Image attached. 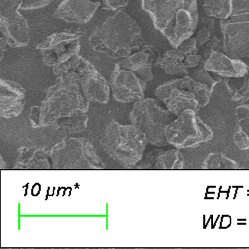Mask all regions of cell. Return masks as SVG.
I'll list each match as a JSON object with an SVG mask.
<instances>
[{
  "label": "cell",
  "mask_w": 249,
  "mask_h": 249,
  "mask_svg": "<svg viewBox=\"0 0 249 249\" xmlns=\"http://www.w3.org/2000/svg\"><path fill=\"white\" fill-rule=\"evenodd\" d=\"M141 7L152 18L172 47L192 37L198 23L196 0H140Z\"/></svg>",
  "instance_id": "6da1fadb"
},
{
  "label": "cell",
  "mask_w": 249,
  "mask_h": 249,
  "mask_svg": "<svg viewBox=\"0 0 249 249\" xmlns=\"http://www.w3.org/2000/svg\"><path fill=\"white\" fill-rule=\"evenodd\" d=\"M89 101L83 94L76 82L65 77H56V82L46 89V96L40 106L30 111L33 127L57 124L76 115L88 111Z\"/></svg>",
  "instance_id": "7a4b0ae2"
},
{
  "label": "cell",
  "mask_w": 249,
  "mask_h": 249,
  "mask_svg": "<svg viewBox=\"0 0 249 249\" xmlns=\"http://www.w3.org/2000/svg\"><path fill=\"white\" fill-rule=\"evenodd\" d=\"M143 37L137 22L117 11L97 26L89 37L91 48L113 59H123L141 48Z\"/></svg>",
  "instance_id": "3957f363"
},
{
  "label": "cell",
  "mask_w": 249,
  "mask_h": 249,
  "mask_svg": "<svg viewBox=\"0 0 249 249\" xmlns=\"http://www.w3.org/2000/svg\"><path fill=\"white\" fill-rule=\"evenodd\" d=\"M148 140L134 124H121L115 120L106 125L100 147L119 164L131 167L142 159Z\"/></svg>",
  "instance_id": "277c9868"
},
{
  "label": "cell",
  "mask_w": 249,
  "mask_h": 249,
  "mask_svg": "<svg viewBox=\"0 0 249 249\" xmlns=\"http://www.w3.org/2000/svg\"><path fill=\"white\" fill-rule=\"evenodd\" d=\"M211 92L208 85L185 76L160 85L155 94L165 104L166 109L178 116L188 109L198 112L209 102Z\"/></svg>",
  "instance_id": "5b68a950"
},
{
  "label": "cell",
  "mask_w": 249,
  "mask_h": 249,
  "mask_svg": "<svg viewBox=\"0 0 249 249\" xmlns=\"http://www.w3.org/2000/svg\"><path fill=\"white\" fill-rule=\"evenodd\" d=\"M53 73L56 77H65L76 82L89 102L105 104L110 99L109 83L90 62L79 54L53 67Z\"/></svg>",
  "instance_id": "8992f818"
},
{
  "label": "cell",
  "mask_w": 249,
  "mask_h": 249,
  "mask_svg": "<svg viewBox=\"0 0 249 249\" xmlns=\"http://www.w3.org/2000/svg\"><path fill=\"white\" fill-rule=\"evenodd\" d=\"M52 169L100 170L105 164L93 144L84 137H68L55 144L50 151Z\"/></svg>",
  "instance_id": "52a82bcc"
},
{
  "label": "cell",
  "mask_w": 249,
  "mask_h": 249,
  "mask_svg": "<svg viewBox=\"0 0 249 249\" xmlns=\"http://www.w3.org/2000/svg\"><path fill=\"white\" fill-rule=\"evenodd\" d=\"M173 115L153 98L136 101L130 112V121L146 136L148 143L155 146L168 145L165 130L173 121Z\"/></svg>",
  "instance_id": "ba28073f"
},
{
  "label": "cell",
  "mask_w": 249,
  "mask_h": 249,
  "mask_svg": "<svg viewBox=\"0 0 249 249\" xmlns=\"http://www.w3.org/2000/svg\"><path fill=\"white\" fill-rule=\"evenodd\" d=\"M168 144L177 149L196 147L213 138L212 129L192 109L183 111L166 127Z\"/></svg>",
  "instance_id": "9c48e42d"
},
{
  "label": "cell",
  "mask_w": 249,
  "mask_h": 249,
  "mask_svg": "<svg viewBox=\"0 0 249 249\" xmlns=\"http://www.w3.org/2000/svg\"><path fill=\"white\" fill-rule=\"evenodd\" d=\"M223 51L231 58L249 57V6L234 10L231 15L221 19Z\"/></svg>",
  "instance_id": "30bf717a"
},
{
  "label": "cell",
  "mask_w": 249,
  "mask_h": 249,
  "mask_svg": "<svg viewBox=\"0 0 249 249\" xmlns=\"http://www.w3.org/2000/svg\"><path fill=\"white\" fill-rule=\"evenodd\" d=\"M81 36L82 33L74 31L55 32L38 44L36 49L41 52L43 62L53 68L79 54Z\"/></svg>",
  "instance_id": "8fae6325"
},
{
  "label": "cell",
  "mask_w": 249,
  "mask_h": 249,
  "mask_svg": "<svg viewBox=\"0 0 249 249\" xmlns=\"http://www.w3.org/2000/svg\"><path fill=\"white\" fill-rule=\"evenodd\" d=\"M110 87L113 97L119 102H136L145 95L147 82L133 71L115 64L110 78Z\"/></svg>",
  "instance_id": "7c38bea8"
},
{
  "label": "cell",
  "mask_w": 249,
  "mask_h": 249,
  "mask_svg": "<svg viewBox=\"0 0 249 249\" xmlns=\"http://www.w3.org/2000/svg\"><path fill=\"white\" fill-rule=\"evenodd\" d=\"M197 47L196 39L191 37L178 47L165 51L156 59L155 63L168 75H188L189 68L186 65V58L191 53H198Z\"/></svg>",
  "instance_id": "4fadbf2b"
},
{
  "label": "cell",
  "mask_w": 249,
  "mask_h": 249,
  "mask_svg": "<svg viewBox=\"0 0 249 249\" xmlns=\"http://www.w3.org/2000/svg\"><path fill=\"white\" fill-rule=\"evenodd\" d=\"M0 32L13 48L25 47L29 42L27 21L18 11L0 15Z\"/></svg>",
  "instance_id": "5bb4252c"
},
{
  "label": "cell",
  "mask_w": 249,
  "mask_h": 249,
  "mask_svg": "<svg viewBox=\"0 0 249 249\" xmlns=\"http://www.w3.org/2000/svg\"><path fill=\"white\" fill-rule=\"evenodd\" d=\"M25 105V89L18 83L0 80V115L4 118L18 117Z\"/></svg>",
  "instance_id": "9a60e30c"
},
{
  "label": "cell",
  "mask_w": 249,
  "mask_h": 249,
  "mask_svg": "<svg viewBox=\"0 0 249 249\" xmlns=\"http://www.w3.org/2000/svg\"><path fill=\"white\" fill-rule=\"evenodd\" d=\"M100 2H91L89 0H63L53 14L55 18L70 23L84 24L89 22Z\"/></svg>",
  "instance_id": "2e32d148"
},
{
  "label": "cell",
  "mask_w": 249,
  "mask_h": 249,
  "mask_svg": "<svg viewBox=\"0 0 249 249\" xmlns=\"http://www.w3.org/2000/svg\"><path fill=\"white\" fill-rule=\"evenodd\" d=\"M203 68L225 78H241L248 72L247 65L241 59L231 58L215 50L207 56Z\"/></svg>",
  "instance_id": "e0dca14e"
},
{
  "label": "cell",
  "mask_w": 249,
  "mask_h": 249,
  "mask_svg": "<svg viewBox=\"0 0 249 249\" xmlns=\"http://www.w3.org/2000/svg\"><path fill=\"white\" fill-rule=\"evenodd\" d=\"M155 59V50L150 45L141 46L140 49L132 53L129 56L121 59L118 63L134 73L144 81L149 82L153 79L152 65Z\"/></svg>",
  "instance_id": "ac0fdd59"
},
{
  "label": "cell",
  "mask_w": 249,
  "mask_h": 249,
  "mask_svg": "<svg viewBox=\"0 0 249 249\" xmlns=\"http://www.w3.org/2000/svg\"><path fill=\"white\" fill-rule=\"evenodd\" d=\"M14 168L18 170L50 169L52 168L50 152L48 153L44 148L20 147Z\"/></svg>",
  "instance_id": "d6986e66"
},
{
  "label": "cell",
  "mask_w": 249,
  "mask_h": 249,
  "mask_svg": "<svg viewBox=\"0 0 249 249\" xmlns=\"http://www.w3.org/2000/svg\"><path fill=\"white\" fill-rule=\"evenodd\" d=\"M245 103L236 107V124L234 126L233 140L240 150L249 149V97Z\"/></svg>",
  "instance_id": "ffe728a7"
},
{
  "label": "cell",
  "mask_w": 249,
  "mask_h": 249,
  "mask_svg": "<svg viewBox=\"0 0 249 249\" xmlns=\"http://www.w3.org/2000/svg\"><path fill=\"white\" fill-rule=\"evenodd\" d=\"M154 167L160 170H181L185 167V159L178 149L165 151L157 157Z\"/></svg>",
  "instance_id": "44dd1931"
},
{
  "label": "cell",
  "mask_w": 249,
  "mask_h": 249,
  "mask_svg": "<svg viewBox=\"0 0 249 249\" xmlns=\"http://www.w3.org/2000/svg\"><path fill=\"white\" fill-rule=\"evenodd\" d=\"M232 2L233 0H204L203 9L209 17L226 19L233 12Z\"/></svg>",
  "instance_id": "7402d4cb"
},
{
  "label": "cell",
  "mask_w": 249,
  "mask_h": 249,
  "mask_svg": "<svg viewBox=\"0 0 249 249\" xmlns=\"http://www.w3.org/2000/svg\"><path fill=\"white\" fill-rule=\"evenodd\" d=\"M201 167L203 169H239V165L233 160L228 158L226 155L221 153H211L204 159Z\"/></svg>",
  "instance_id": "603a6c76"
},
{
  "label": "cell",
  "mask_w": 249,
  "mask_h": 249,
  "mask_svg": "<svg viewBox=\"0 0 249 249\" xmlns=\"http://www.w3.org/2000/svg\"><path fill=\"white\" fill-rule=\"evenodd\" d=\"M213 22L214 21L209 18L202 19L201 27L198 29L196 36L198 47L206 44L210 40V38H211L210 32H211V29L213 28V24H214Z\"/></svg>",
  "instance_id": "cb8c5ba5"
},
{
  "label": "cell",
  "mask_w": 249,
  "mask_h": 249,
  "mask_svg": "<svg viewBox=\"0 0 249 249\" xmlns=\"http://www.w3.org/2000/svg\"><path fill=\"white\" fill-rule=\"evenodd\" d=\"M207 72H208V71H206L204 68H200V69L196 70L195 72H193L192 75H191V77L194 78L195 80L200 81V82H202V83L208 85V86L211 88V89L213 90V88H214V86L217 84V82H216L215 80H213Z\"/></svg>",
  "instance_id": "d4e9b609"
},
{
  "label": "cell",
  "mask_w": 249,
  "mask_h": 249,
  "mask_svg": "<svg viewBox=\"0 0 249 249\" xmlns=\"http://www.w3.org/2000/svg\"><path fill=\"white\" fill-rule=\"evenodd\" d=\"M21 6V0H0V15L18 11Z\"/></svg>",
  "instance_id": "484cf974"
},
{
  "label": "cell",
  "mask_w": 249,
  "mask_h": 249,
  "mask_svg": "<svg viewBox=\"0 0 249 249\" xmlns=\"http://www.w3.org/2000/svg\"><path fill=\"white\" fill-rule=\"evenodd\" d=\"M53 0H21V10L41 9L52 3Z\"/></svg>",
  "instance_id": "4316f807"
},
{
  "label": "cell",
  "mask_w": 249,
  "mask_h": 249,
  "mask_svg": "<svg viewBox=\"0 0 249 249\" xmlns=\"http://www.w3.org/2000/svg\"><path fill=\"white\" fill-rule=\"evenodd\" d=\"M129 0H102V7L110 11H118L124 8Z\"/></svg>",
  "instance_id": "83f0119b"
},
{
  "label": "cell",
  "mask_w": 249,
  "mask_h": 249,
  "mask_svg": "<svg viewBox=\"0 0 249 249\" xmlns=\"http://www.w3.org/2000/svg\"><path fill=\"white\" fill-rule=\"evenodd\" d=\"M249 97V79L247 81V85L244 89H240L238 92L234 93V96L232 97L233 100H239V99H245Z\"/></svg>",
  "instance_id": "f1b7e54d"
},
{
  "label": "cell",
  "mask_w": 249,
  "mask_h": 249,
  "mask_svg": "<svg viewBox=\"0 0 249 249\" xmlns=\"http://www.w3.org/2000/svg\"><path fill=\"white\" fill-rule=\"evenodd\" d=\"M6 46H8V43H7L6 39L1 36V38H0V53H1V58L3 57V54H4V51H5V49H6Z\"/></svg>",
  "instance_id": "f546056e"
},
{
  "label": "cell",
  "mask_w": 249,
  "mask_h": 249,
  "mask_svg": "<svg viewBox=\"0 0 249 249\" xmlns=\"http://www.w3.org/2000/svg\"><path fill=\"white\" fill-rule=\"evenodd\" d=\"M0 159H1V162H2V163H1V168L4 169V168H5V161H4V159H3V157H1Z\"/></svg>",
  "instance_id": "4dcf8cb0"
}]
</instances>
